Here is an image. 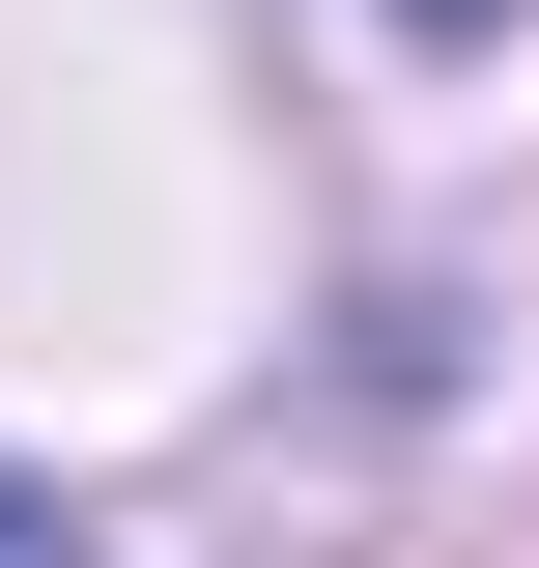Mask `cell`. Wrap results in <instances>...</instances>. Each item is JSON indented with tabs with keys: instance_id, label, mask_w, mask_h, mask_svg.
Returning a JSON list of instances; mask_svg holds the SVG:
<instances>
[{
	"instance_id": "cell-2",
	"label": "cell",
	"mask_w": 539,
	"mask_h": 568,
	"mask_svg": "<svg viewBox=\"0 0 539 568\" xmlns=\"http://www.w3.org/2000/svg\"><path fill=\"white\" fill-rule=\"evenodd\" d=\"M398 29H511V0H398Z\"/></svg>"
},
{
	"instance_id": "cell-1",
	"label": "cell",
	"mask_w": 539,
	"mask_h": 568,
	"mask_svg": "<svg viewBox=\"0 0 539 568\" xmlns=\"http://www.w3.org/2000/svg\"><path fill=\"white\" fill-rule=\"evenodd\" d=\"M0 568H85V511H58V484H0Z\"/></svg>"
}]
</instances>
